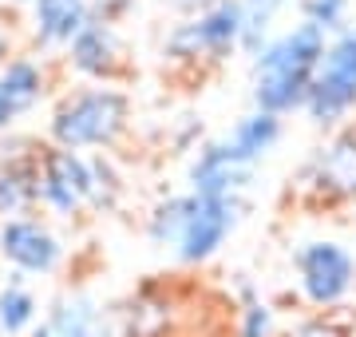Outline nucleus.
I'll list each match as a JSON object with an SVG mask.
<instances>
[{"mask_svg":"<svg viewBox=\"0 0 356 337\" xmlns=\"http://www.w3.org/2000/svg\"><path fill=\"white\" fill-rule=\"evenodd\" d=\"M325 44H329V36L309 20H297V24L273 32L250 56V100H254V107L273 111V116L305 111Z\"/></svg>","mask_w":356,"mask_h":337,"instance_id":"f257e3e1","label":"nucleus"},{"mask_svg":"<svg viewBox=\"0 0 356 337\" xmlns=\"http://www.w3.org/2000/svg\"><path fill=\"white\" fill-rule=\"evenodd\" d=\"M281 135H285V116H273V111L250 107L245 116L234 119V127L222 135V143H226V151L238 159V163L257 167V163H261V159L281 143Z\"/></svg>","mask_w":356,"mask_h":337,"instance_id":"ddd939ff","label":"nucleus"},{"mask_svg":"<svg viewBox=\"0 0 356 337\" xmlns=\"http://www.w3.org/2000/svg\"><path fill=\"white\" fill-rule=\"evenodd\" d=\"M297 290L313 310H341L356 290V254L337 238H305L293 250Z\"/></svg>","mask_w":356,"mask_h":337,"instance_id":"20e7f679","label":"nucleus"},{"mask_svg":"<svg viewBox=\"0 0 356 337\" xmlns=\"http://www.w3.org/2000/svg\"><path fill=\"white\" fill-rule=\"evenodd\" d=\"M297 195L317 207L356 203V127H332L297 171Z\"/></svg>","mask_w":356,"mask_h":337,"instance_id":"39448f33","label":"nucleus"},{"mask_svg":"<svg viewBox=\"0 0 356 337\" xmlns=\"http://www.w3.org/2000/svg\"><path fill=\"white\" fill-rule=\"evenodd\" d=\"M13 52H16V48H13V32L0 24V64H4V60H8Z\"/></svg>","mask_w":356,"mask_h":337,"instance_id":"bb28decb","label":"nucleus"},{"mask_svg":"<svg viewBox=\"0 0 356 337\" xmlns=\"http://www.w3.org/2000/svg\"><path fill=\"white\" fill-rule=\"evenodd\" d=\"M250 198L245 195H198L186 230L175 242V258L182 266H206L218 250L226 246V238L245 222Z\"/></svg>","mask_w":356,"mask_h":337,"instance_id":"423d86ee","label":"nucleus"},{"mask_svg":"<svg viewBox=\"0 0 356 337\" xmlns=\"http://www.w3.org/2000/svg\"><path fill=\"white\" fill-rule=\"evenodd\" d=\"M285 337H344V334L332 322H325V318H305V322L293 325Z\"/></svg>","mask_w":356,"mask_h":337,"instance_id":"b1692460","label":"nucleus"},{"mask_svg":"<svg viewBox=\"0 0 356 337\" xmlns=\"http://www.w3.org/2000/svg\"><path fill=\"white\" fill-rule=\"evenodd\" d=\"M13 4H24V8H28V4H32V0H13Z\"/></svg>","mask_w":356,"mask_h":337,"instance_id":"c85d7f7f","label":"nucleus"},{"mask_svg":"<svg viewBox=\"0 0 356 337\" xmlns=\"http://www.w3.org/2000/svg\"><path fill=\"white\" fill-rule=\"evenodd\" d=\"M0 258L20 274H56L64 262V242L36 214L0 219Z\"/></svg>","mask_w":356,"mask_h":337,"instance_id":"6e6552de","label":"nucleus"},{"mask_svg":"<svg viewBox=\"0 0 356 337\" xmlns=\"http://www.w3.org/2000/svg\"><path fill=\"white\" fill-rule=\"evenodd\" d=\"M40 151L32 139L0 143V219L40 210Z\"/></svg>","mask_w":356,"mask_h":337,"instance_id":"1a4fd4ad","label":"nucleus"},{"mask_svg":"<svg viewBox=\"0 0 356 337\" xmlns=\"http://www.w3.org/2000/svg\"><path fill=\"white\" fill-rule=\"evenodd\" d=\"M293 0H242V56H254Z\"/></svg>","mask_w":356,"mask_h":337,"instance_id":"a211bd4d","label":"nucleus"},{"mask_svg":"<svg viewBox=\"0 0 356 337\" xmlns=\"http://www.w3.org/2000/svg\"><path fill=\"white\" fill-rule=\"evenodd\" d=\"M194 20H198L210 72L226 68L234 56H242V0H218L202 13H194Z\"/></svg>","mask_w":356,"mask_h":337,"instance_id":"f8f14e48","label":"nucleus"},{"mask_svg":"<svg viewBox=\"0 0 356 337\" xmlns=\"http://www.w3.org/2000/svg\"><path fill=\"white\" fill-rule=\"evenodd\" d=\"M64 60L83 84H119L123 88L127 79H135L131 48H127V40L119 36L115 24L88 20L76 32V40L64 48Z\"/></svg>","mask_w":356,"mask_h":337,"instance_id":"0eeeda50","label":"nucleus"},{"mask_svg":"<svg viewBox=\"0 0 356 337\" xmlns=\"http://www.w3.org/2000/svg\"><path fill=\"white\" fill-rule=\"evenodd\" d=\"M356 111V24L332 32L325 44V56L317 64L313 88L305 100V116L313 127L332 131L344 127Z\"/></svg>","mask_w":356,"mask_h":337,"instance_id":"7ed1b4c3","label":"nucleus"},{"mask_svg":"<svg viewBox=\"0 0 356 337\" xmlns=\"http://www.w3.org/2000/svg\"><path fill=\"white\" fill-rule=\"evenodd\" d=\"M166 4L178 16H194V13H202V8H210V4H218V0H166Z\"/></svg>","mask_w":356,"mask_h":337,"instance_id":"a878e982","label":"nucleus"},{"mask_svg":"<svg viewBox=\"0 0 356 337\" xmlns=\"http://www.w3.org/2000/svg\"><path fill=\"white\" fill-rule=\"evenodd\" d=\"M119 198H123V175L115 167L111 151H95L91 155V198L88 207L99 210V214H111L119 207Z\"/></svg>","mask_w":356,"mask_h":337,"instance_id":"6ab92c4d","label":"nucleus"},{"mask_svg":"<svg viewBox=\"0 0 356 337\" xmlns=\"http://www.w3.org/2000/svg\"><path fill=\"white\" fill-rule=\"evenodd\" d=\"M254 171L226 151L222 139H202L186 163V191L194 195H245L254 187Z\"/></svg>","mask_w":356,"mask_h":337,"instance_id":"9d476101","label":"nucleus"},{"mask_svg":"<svg viewBox=\"0 0 356 337\" xmlns=\"http://www.w3.org/2000/svg\"><path fill=\"white\" fill-rule=\"evenodd\" d=\"M91 20V0H32L28 24L36 52H64L76 32Z\"/></svg>","mask_w":356,"mask_h":337,"instance_id":"9b49d317","label":"nucleus"},{"mask_svg":"<svg viewBox=\"0 0 356 337\" xmlns=\"http://www.w3.org/2000/svg\"><path fill=\"white\" fill-rule=\"evenodd\" d=\"M24 282L28 278H8V285H0V337H24L36 329L40 301Z\"/></svg>","mask_w":356,"mask_h":337,"instance_id":"f3484780","label":"nucleus"},{"mask_svg":"<svg viewBox=\"0 0 356 337\" xmlns=\"http://www.w3.org/2000/svg\"><path fill=\"white\" fill-rule=\"evenodd\" d=\"M16 119H20V107L13 104V95H8V91H4V84H0V135L13 127Z\"/></svg>","mask_w":356,"mask_h":337,"instance_id":"393cba45","label":"nucleus"},{"mask_svg":"<svg viewBox=\"0 0 356 337\" xmlns=\"http://www.w3.org/2000/svg\"><path fill=\"white\" fill-rule=\"evenodd\" d=\"M194 203H198V195H194V191L159 198V203L151 207V214H147V238H151L154 246L175 250V242L182 238V230H186V219H191Z\"/></svg>","mask_w":356,"mask_h":337,"instance_id":"dca6fc26","label":"nucleus"},{"mask_svg":"<svg viewBox=\"0 0 356 337\" xmlns=\"http://www.w3.org/2000/svg\"><path fill=\"white\" fill-rule=\"evenodd\" d=\"M202 139H206V131H202V119L198 116H182L178 127L170 131V147H175L178 155H182V151H194Z\"/></svg>","mask_w":356,"mask_h":337,"instance_id":"5701e85b","label":"nucleus"},{"mask_svg":"<svg viewBox=\"0 0 356 337\" xmlns=\"http://www.w3.org/2000/svg\"><path fill=\"white\" fill-rule=\"evenodd\" d=\"M353 230H356V222H353Z\"/></svg>","mask_w":356,"mask_h":337,"instance_id":"c756f323","label":"nucleus"},{"mask_svg":"<svg viewBox=\"0 0 356 337\" xmlns=\"http://www.w3.org/2000/svg\"><path fill=\"white\" fill-rule=\"evenodd\" d=\"M277 329V318L269 310V301L254 298L242 301V313H238V337H273Z\"/></svg>","mask_w":356,"mask_h":337,"instance_id":"412c9836","label":"nucleus"},{"mask_svg":"<svg viewBox=\"0 0 356 337\" xmlns=\"http://www.w3.org/2000/svg\"><path fill=\"white\" fill-rule=\"evenodd\" d=\"M0 84L4 91L13 95V104L20 107V116H28L32 107L51 91V76H48V64L32 52H13L4 64H0Z\"/></svg>","mask_w":356,"mask_h":337,"instance_id":"4468645a","label":"nucleus"},{"mask_svg":"<svg viewBox=\"0 0 356 337\" xmlns=\"http://www.w3.org/2000/svg\"><path fill=\"white\" fill-rule=\"evenodd\" d=\"M131 95L119 84L67 88L48 116V139L72 151H115L131 131Z\"/></svg>","mask_w":356,"mask_h":337,"instance_id":"f03ea898","label":"nucleus"},{"mask_svg":"<svg viewBox=\"0 0 356 337\" xmlns=\"http://www.w3.org/2000/svg\"><path fill=\"white\" fill-rule=\"evenodd\" d=\"M44 325L51 329V337H103V310L88 294H67L51 301Z\"/></svg>","mask_w":356,"mask_h":337,"instance_id":"2eb2a0df","label":"nucleus"},{"mask_svg":"<svg viewBox=\"0 0 356 337\" xmlns=\"http://www.w3.org/2000/svg\"><path fill=\"white\" fill-rule=\"evenodd\" d=\"M348 8H353V0H301V20L332 36V32L348 28Z\"/></svg>","mask_w":356,"mask_h":337,"instance_id":"aec40b11","label":"nucleus"},{"mask_svg":"<svg viewBox=\"0 0 356 337\" xmlns=\"http://www.w3.org/2000/svg\"><path fill=\"white\" fill-rule=\"evenodd\" d=\"M139 8V0H91V20H99V24H123L131 13Z\"/></svg>","mask_w":356,"mask_h":337,"instance_id":"4be33fe9","label":"nucleus"},{"mask_svg":"<svg viewBox=\"0 0 356 337\" xmlns=\"http://www.w3.org/2000/svg\"><path fill=\"white\" fill-rule=\"evenodd\" d=\"M32 337H51V329H48V325H36V329H32Z\"/></svg>","mask_w":356,"mask_h":337,"instance_id":"cd10ccee","label":"nucleus"}]
</instances>
